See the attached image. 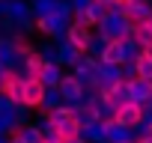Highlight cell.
Here are the masks:
<instances>
[{
    "label": "cell",
    "instance_id": "cell-1",
    "mask_svg": "<svg viewBox=\"0 0 152 143\" xmlns=\"http://www.w3.org/2000/svg\"><path fill=\"white\" fill-rule=\"evenodd\" d=\"M131 27H134V24L128 21V15H125V12H122V15L104 12V15L96 21V27H93V30H99V33H102V36H107V39H119V36H125Z\"/></svg>",
    "mask_w": 152,
    "mask_h": 143
},
{
    "label": "cell",
    "instance_id": "cell-2",
    "mask_svg": "<svg viewBox=\"0 0 152 143\" xmlns=\"http://www.w3.org/2000/svg\"><path fill=\"white\" fill-rule=\"evenodd\" d=\"M96 60H99V57H93V54L81 51L78 63H75L72 69H66V72H72V75L78 78L84 87H96V84H99V75H96Z\"/></svg>",
    "mask_w": 152,
    "mask_h": 143
},
{
    "label": "cell",
    "instance_id": "cell-3",
    "mask_svg": "<svg viewBox=\"0 0 152 143\" xmlns=\"http://www.w3.org/2000/svg\"><path fill=\"white\" fill-rule=\"evenodd\" d=\"M57 90H60V96H63V101L66 104H75V101H81V93H84V84L72 75V72H63V78H60V84H57Z\"/></svg>",
    "mask_w": 152,
    "mask_h": 143
},
{
    "label": "cell",
    "instance_id": "cell-4",
    "mask_svg": "<svg viewBox=\"0 0 152 143\" xmlns=\"http://www.w3.org/2000/svg\"><path fill=\"white\" fill-rule=\"evenodd\" d=\"M104 140L107 143H134L137 134H134L131 125H122L119 119H110V122H104Z\"/></svg>",
    "mask_w": 152,
    "mask_h": 143
},
{
    "label": "cell",
    "instance_id": "cell-5",
    "mask_svg": "<svg viewBox=\"0 0 152 143\" xmlns=\"http://www.w3.org/2000/svg\"><path fill=\"white\" fill-rule=\"evenodd\" d=\"M42 84H39V78H21V101L30 107V110H36L39 107V101H42Z\"/></svg>",
    "mask_w": 152,
    "mask_h": 143
},
{
    "label": "cell",
    "instance_id": "cell-6",
    "mask_svg": "<svg viewBox=\"0 0 152 143\" xmlns=\"http://www.w3.org/2000/svg\"><path fill=\"white\" fill-rule=\"evenodd\" d=\"M90 36H93V27H87V24H78V21H72L69 27H66V39L78 48V51H87V45H90Z\"/></svg>",
    "mask_w": 152,
    "mask_h": 143
},
{
    "label": "cell",
    "instance_id": "cell-7",
    "mask_svg": "<svg viewBox=\"0 0 152 143\" xmlns=\"http://www.w3.org/2000/svg\"><path fill=\"white\" fill-rule=\"evenodd\" d=\"M125 15L131 24H143L152 15V3H146V0H125Z\"/></svg>",
    "mask_w": 152,
    "mask_h": 143
},
{
    "label": "cell",
    "instance_id": "cell-8",
    "mask_svg": "<svg viewBox=\"0 0 152 143\" xmlns=\"http://www.w3.org/2000/svg\"><path fill=\"white\" fill-rule=\"evenodd\" d=\"M149 98H152V81H143V78H134V81H128V101L146 104Z\"/></svg>",
    "mask_w": 152,
    "mask_h": 143
},
{
    "label": "cell",
    "instance_id": "cell-9",
    "mask_svg": "<svg viewBox=\"0 0 152 143\" xmlns=\"http://www.w3.org/2000/svg\"><path fill=\"white\" fill-rule=\"evenodd\" d=\"M63 72H66V69H63L60 63H42L39 72H36V78H39L42 87H57L60 78H63Z\"/></svg>",
    "mask_w": 152,
    "mask_h": 143
},
{
    "label": "cell",
    "instance_id": "cell-10",
    "mask_svg": "<svg viewBox=\"0 0 152 143\" xmlns=\"http://www.w3.org/2000/svg\"><path fill=\"white\" fill-rule=\"evenodd\" d=\"M116 101L113 98H107V96H99L96 98V104H93V113H96V119H102V122H110V119H116Z\"/></svg>",
    "mask_w": 152,
    "mask_h": 143
},
{
    "label": "cell",
    "instance_id": "cell-11",
    "mask_svg": "<svg viewBox=\"0 0 152 143\" xmlns=\"http://www.w3.org/2000/svg\"><path fill=\"white\" fill-rule=\"evenodd\" d=\"M96 75H99V81H104V84L122 81V75H119V63H107V60H96Z\"/></svg>",
    "mask_w": 152,
    "mask_h": 143
},
{
    "label": "cell",
    "instance_id": "cell-12",
    "mask_svg": "<svg viewBox=\"0 0 152 143\" xmlns=\"http://www.w3.org/2000/svg\"><path fill=\"white\" fill-rule=\"evenodd\" d=\"M119 48H122V60H137L143 54V45L134 39V33L128 30L125 36H119Z\"/></svg>",
    "mask_w": 152,
    "mask_h": 143
},
{
    "label": "cell",
    "instance_id": "cell-13",
    "mask_svg": "<svg viewBox=\"0 0 152 143\" xmlns=\"http://www.w3.org/2000/svg\"><path fill=\"white\" fill-rule=\"evenodd\" d=\"M140 110H143V104H137V101H125V104L116 107V119H119L122 125H134V122L140 119Z\"/></svg>",
    "mask_w": 152,
    "mask_h": 143
},
{
    "label": "cell",
    "instance_id": "cell-14",
    "mask_svg": "<svg viewBox=\"0 0 152 143\" xmlns=\"http://www.w3.org/2000/svg\"><path fill=\"white\" fill-rule=\"evenodd\" d=\"M78 134H81L87 143H99V140H104V122H102V119H93V122L81 125Z\"/></svg>",
    "mask_w": 152,
    "mask_h": 143
},
{
    "label": "cell",
    "instance_id": "cell-15",
    "mask_svg": "<svg viewBox=\"0 0 152 143\" xmlns=\"http://www.w3.org/2000/svg\"><path fill=\"white\" fill-rule=\"evenodd\" d=\"M57 104H63L60 90H57V87H45V90H42V101H39V107H36V110L48 113V110H51V107H57Z\"/></svg>",
    "mask_w": 152,
    "mask_h": 143
},
{
    "label": "cell",
    "instance_id": "cell-16",
    "mask_svg": "<svg viewBox=\"0 0 152 143\" xmlns=\"http://www.w3.org/2000/svg\"><path fill=\"white\" fill-rule=\"evenodd\" d=\"M12 134H15L21 143H42V134H39V128H36L33 122H24V125H18Z\"/></svg>",
    "mask_w": 152,
    "mask_h": 143
},
{
    "label": "cell",
    "instance_id": "cell-17",
    "mask_svg": "<svg viewBox=\"0 0 152 143\" xmlns=\"http://www.w3.org/2000/svg\"><path fill=\"white\" fill-rule=\"evenodd\" d=\"M107 36H102L99 30H93V36H90V45H87V54H93V57H102L104 54V48H107Z\"/></svg>",
    "mask_w": 152,
    "mask_h": 143
},
{
    "label": "cell",
    "instance_id": "cell-18",
    "mask_svg": "<svg viewBox=\"0 0 152 143\" xmlns=\"http://www.w3.org/2000/svg\"><path fill=\"white\" fill-rule=\"evenodd\" d=\"M9 113H12V122H15V128L18 125H24V122H30V107L24 104V101H12V107H9Z\"/></svg>",
    "mask_w": 152,
    "mask_h": 143
},
{
    "label": "cell",
    "instance_id": "cell-19",
    "mask_svg": "<svg viewBox=\"0 0 152 143\" xmlns=\"http://www.w3.org/2000/svg\"><path fill=\"white\" fill-rule=\"evenodd\" d=\"M99 60H107V63H122V48H119V39H110V42H107V48H104V54H102Z\"/></svg>",
    "mask_w": 152,
    "mask_h": 143
},
{
    "label": "cell",
    "instance_id": "cell-20",
    "mask_svg": "<svg viewBox=\"0 0 152 143\" xmlns=\"http://www.w3.org/2000/svg\"><path fill=\"white\" fill-rule=\"evenodd\" d=\"M137 78H143V81H152V57H149L146 51L137 57Z\"/></svg>",
    "mask_w": 152,
    "mask_h": 143
},
{
    "label": "cell",
    "instance_id": "cell-21",
    "mask_svg": "<svg viewBox=\"0 0 152 143\" xmlns=\"http://www.w3.org/2000/svg\"><path fill=\"white\" fill-rule=\"evenodd\" d=\"M36 51H39V57H42V63H57V45L48 39V42H39L36 45Z\"/></svg>",
    "mask_w": 152,
    "mask_h": 143
},
{
    "label": "cell",
    "instance_id": "cell-22",
    "mask_svg": "<svg viewBox=\"0 0 152 143\" xmlns=\"http://www.w3.org/2000/svg\"><path fill=\"white\" fill-rule=\"evenodd\" d=\"M78 122H75V116H66V119H60L57 122V131H60V137H72V134H78Z\"/></svg>",
    "mask_w": 152,
    "mask_h": 143
},
{
    "label": "cell",
    "instance_id": "cell-23",
    "mask_svg": "<svg viewBox=\"0 0 152 143\" xmlns=\"http://www.w3.org/2000/svg\"><path fill=\"white\" fill-rule=\"evenodd\" d=\"M131 33H134V39H137L143 48L152 42V30H149V24H146V21H143V24H134V27H131Z\"/></svg>",
    "mask_w": 152,
    "mask_h": 143
},
{
    "label": "cell",
    "instance_id": "cell-24",
    "mask_svg": "<svg viewBox=\"0 0 152 143\" xmlns=\"http://www.w3.org/2000/svg\"><path fill=\"white\" fill-rule=\"evenodd\" d=\"M110 98H113L116 104H125V101H128V81H119V84H113V90H110Z\"/></svg>",
    "mask_w": 152,
    "mask_h": 143
},
{
    "label": "cell",
    "instance_id": "cell-25",
    "mask_svg": "<svg viewBox=\"0 0 152 143\" xmlns=\"http://www.w3.org/2000/svg\"><path fill=\"white\" fill-rule=\"evenodd\" d=\"M119 75H122V81H134L137 78V60H122L119 63Z\"/></svg>",
    "mask_w": 152,
    "mask_h": 143
},
{
    "label": "cell",
    "instance_id": "cell-26",
    "mask_svg": "<svg viewBox=\"0 0 152 143\" xmlns=\"http://www.w3.org/2000/svg\"><path fill=\"white\" fill-rule=\"evenodd\" d=\"M12 131H15L12 113H9V110H0V134H12Z\"/></svg>",
    "mask_w": 152,
    "mask_h": 143
},
{
    "label": "cell",
    "instance_id": "cell-27",
    "mask_svg": "<svg viewBox=\"0 0 152 143\" xmlns=\"http://www.w3.org/2000/svg\"><path fill=\"white\" fill-rule=\"evenodd\" d=\"M104 9L113 12V15H122L125 12V0H104Z\"/></svg>",
    "mask_w": 152,
    "mask_h": 143
},
{
    "label": "cell",
    "instance_id": "cell-28",
    "mask_svg": "<svg viewBox=\"0 0 152 143\" xmlns=\"http://www.w3.org/2000/svg\"><path fill=\"white\" fill-rule=\"evenodd\" d=\"M87 12L93 15V21H99V18H102V15L107 12V9H104V3H99V0H93V3L87 6Z\"/></svg>",
    "mask_w": 152,
    "mask_h": 143
},
{
    "label": "cell",
    "instance_id": "cell-29",
    "mask_svg": "<svg viewBox=\"0 0 152 143\" xmlns=\"http://www.w3.org/2000/svg\"><path fill=\"white\" fill-rule=\"evenodd\" d=\"M69 3H72V12H75V9H87L93 0H69Z\"/></svg>",
    "mask_w": 152,
    "mask_h": 143
},
{
    "label": "cell",
    "instance_id": "cell-30",
    "mask_svg": "<svg viewBox=\"0 0 152 143\" xmlns=\"http://www.w3.org/2000/svg\"><path fill=\"white\" fill-rule=\"evenodd\" d=\"M9 107H12V98L6 93H0V110H9Z\"/></svg>",
    "mask_w": 152,
    "mask_h": 143
},
{
    "label": "cell",
    "instance_id": "cell-31",
    "mask_svg": "<svg viewBox=\"0 0 152 143\" xmlns=\"http://www.w3.org/2000/svg\"><path fill=\"white\" fill-rule=\"evenodd\" d=\"M63 143H87L81 134H72V137H63Z\"/></svg>",
    "mask_w": 152,
    "mask_h": 143
},
{
    "label": "cell",
    "instance_id": "cell-32",
    "mask_svg": "<svg viewBox=\"0 0 152 143\" xmlns=\"http://www.w3.org/2000/svg\"><path fill=\"white\" fill-rule=\"evenodd\" d=\"M6 9H9V0H0V15H6Z\"/></svg>",
    "mask_w": 152,
    "mask_h": 143
},
{
    "label": "cell",
    "instance_id": "cell-33",
    "mask_svg": "<svg viewBox=\"0 0 152 143\" xmlns=\"http://www.w3.org/2000/svg\"><path fill=\"white\" fill-rule=\"evenodd\" d=\"M42 143H63V137H54V140H42Z\"/></svg>",
    "mask_w": 152,
    "mask_h": 143
},
{
    "label": "cell",
    "instance_id": "cell-34",
    "mask_svg": "<svg viewBox=\"0 0 152 143\" xmlns=\"http://www.w3.org/2000/svg\"><path fill=\"white\" fill-rule=\"evenodd\" d=\"M0 143H9V134H0Z\"/></svg>",
    "mask_w": 152,
    "mask_h": 143
},
{
    "label": "cell",
    "instance_id": "cell-35",
    "mask_svg": "<svg viewBox=\"0 0 152 143\" xmlns=\"http://www.w3.org/2000/svg\"><path fill=\"white\" fill-rule=\"evenodd\" d=\"M143 51H146V54H149V57H152V42H149V45H146V48H143Z\"/></svg>",
    "mask_w": 152,
    "mask_h": 143
},
{
    "label": "cell",
    "instance_id": "cell-36",
    "mask_svg": "<svg viewBox=\"0 0 152 143\" xmlns=\"http://www.w3.org/2000/svg\"><path fill=\"white\" fill-rule=\"evenodd\" d=\"M146 24H149V30H152V15H149V21H146Z\"/></svg>",
    "mask_w": 152,
    "mask_h": 143
},
{
    "label": "cell",
    "instance_id": "cell-37",
    "mask_svg": "<svg viewBox=\"0 0 152 143\" xmlns=\"http://www.w3.org/2000/svg\"><path fill=\"white\" fill-rule=\"evenodd\" d=\"M99 143H107V140H99Z\"/></svg>",
    "mask_w": 152,
    "mask_h": 143
},
{
    "label": "cell",
    "instance_id": "cell-38",
    "mask_svg": "<svg viewBox=\"0 0 152 143\" xmlns=\"http://www.w3.org/2000/svg\"><path fill=\"white\" fill-rule=\"evenodd\" d=\"M99 3H104V0H99Z\"/></svg>",
    "mask_w": 152,
    "mask_h": 143
},
{
    "label": "cell",
    "instance_id": "cell-39",
    "mask_svg": "<svg viewBox=\"0 0 152 143\" xmlns=\"http://www.w3.org/2000/svg\"><path fill=\"white\" fill-rule=\"evenodd\" d=\"M0 72H3V66H0Z\"/></svg>",
    "mask_w": 152,
    "mask_h": 143
}]
</instances>
